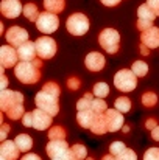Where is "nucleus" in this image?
Masks as SVG:
<instances>
[{
  "instance_id": "nucleus-4",
  "label": "nucleus",
  "mask_w": 159,
  "mask_h": 160,
  "mask_svg": "<svg viewBox=\"0 0 159 160\" xmlns=\"http://www.w3.org/2000/svg\"><path fill=\"white\" fill-rule=\"evenodd\" d=\"M114 86L115 89H119L120 92H131L136 89L137 86V76L134 75L133 70L128 68H122L115 73L114 76Z\"/></svg>"
},
{
  "instance_id": "nucleus-30",
  "label": "nucleus",
  "mask_w": 159,
  "mask_h": 160,
  "mask_svg": "<svg viewBox=\"0 0 159 160\" xmlns=\"http://www.w3.org/2000/svg\"><path fill=\"white\" fill-rule=\"evenodd\" d=\"M94 95L97 98H106L109 95V86L106 82H97L94 86Z\"/></svg>"
},
{
  "instance_id": "nucleus-10",
  "label": "nucleus",
  "mask_w": 159,
  "mask_h": 160,
  "mask_svg": "<svg viewBox=\"0 0 159 160\" xmlns=\"http://www.w3.org/2000/svg\"><path fill=\"white\" fill-rule=\"evenodd\" d=\"M5 38H6V41H8L9 45L20 47L22 44H25L28 41V31L24 30V28H20V27H11L6 31Z\"/></svg>"
},
{
  "instance_id": "nucleus-6",
  "label": "nucleus",
  "mask_w": 159,
  "mask_h": 160,
  "mask_svg": "<svg viewBox=\"0 0 159 160\" xmlns=\"http://www.w3.org/2000/svg\"><path fill=\"white\" fill-rule=\"evenodd\" d=\"M36 27H38V30L41 33L52 34L59 27V19H58V16L55 12H50V11L41 12L39 14V19L36 20Z\"/></svg>"
},
{
  "instance_id": "nucleus-12",
  "label": "nucleus",
  "mask_w": 159,
  "mask_h": 160,
  "mask_svg": "<svg viewBox=\"0 0 159 160\" xmlns=\"http://www.w3.org/2000/svg\"><path fill=\"white\" fill-rule=\"evenodd\" d=\"M53 121V117L50 113H47L45 110L42 109H34L33 110V128L38 129V131H47L50 129Z\"/></svg>"
},
{
  "instance_id": "nucleus-42",
  "label": "nucleus",
  "mask_w": 159,
  "mask_h": 160,
  "mask_svg": "<svg viewBox=\"0 0 159 160\" xmlns=\"http://www.w3.org/2000/svg\"><path fill=\"white\" fill-rule=\"evenodd\" d=\"M20 160H42V159H41L38 154H25Z\"/></svg>"
},
{
  "instance_id": "nucleus-7",
  "label": "nucleus",
  "mask_w": 159,
  "mask_h": 160,
  "mask_svg": "<svg viewBox=\"0 0 159 160\" xmlns=\"http://www.w3.org/2000/svg\"><path fill=\"white\" fill-rule=\"evenodd\" d=\"M56 42L50 36H42L38 38L36 41V50H38V56L41 59H50L56 54Z\"/></svg>"
},
{
  "instance_id": "nucleus-43",
  "label": "nucleus",
  "mask_w": 159,
  "mask_h": 160,
  "mask_svg": "<svg viewBox=\"0 0 159 160\" xmlns=\"http://www.w3.org/2000/svg\"><path fill=\"white\" fill-rule=\"evenodd\" d=\"M105 6H115V5H119L120 3V0H100Z\"/></svg>"
},
{
  "instance_id": "nucleus-25",
  "label": "nucleus",
  "mask_w": 159,
  "mask_h": 160,
  "mask_svg": "<svg viewBox=\"0 0 159 160\" xmlns=\"http://www.w3.org/2000/svg\"><path fill=\"white\" fill-rule=\"evenodd\" d=\"M6 115H8V118L9 120H22V117L25 115V109H24V103H20V104H16V106L9 107L6 112H5Z\"/></svg>"
},
{
  "instance_id": "nucleus-13",
  "label": "nucleus",
  "mask_w": 159,
  "mask_h": 160,
  "mask_svg": "<svg viewBox=\"0 0 159 160\" xmlns=\"http://www.w3.org/2000/svg\"><path fill=\"white\" fill-rule=\"evenodd\" d=\"M0 11L5 17L16 19L20 16V12H24V6H22L20 0H2Z\"/></svg>"
},
{
  "instance_id": "nucleus-48",
  "label": "nucleus",
  "mask_w": 159,
  "mask_h": 160,
  "mask_svg": "<svg viewBox=\"0 0 159 160\" xmlns=\"http://www.w3.org/2000/svg\"><path fill=\"white\" fill-rule=\"evenodd\" d=\"M102 160H117V159H115L112 154H108V156H103V159Z\"/></svg>"
},
{
  "instance_id": "nucleus-3",
  "label": "nucleus",
  "mask_w": 159,
  "mask_h": 160,
  "mask_svg": "<svg viewBox=\"0 0 159 160\" xmlns=\"http://www.w3.org/2000/svg\"><path fill=\"white\" fill-rule=\"evenodd\" d=\"M58 98H59V97H56V95H53V93H49V92H45V90L41 89V90L36 93V97H34V103H36V107L45 110L47 113H50L52 117H55V115H58V112H59Z\"/></svg>"
},
{
  "instance_id": "nucleus-24",
  "label": "nucleus",
  "mask_w": 159,
  "mask_h": 160,
  "mask_svg": "<svg viewBox=\"0 0 159 160\" xmlns=\"http://www.w3.org/2000/svg\"><path fill=\"white\" fill-rule=\"evenodd\" d=\"M39 11H38V6L34 5V3H27L25 6H24V16H25V19H28L30 22H36L38 19H39Z\"/></svg>"
},
{
  "instance_id": "nucleus-34",
  "label": "nucleus",
  "mask_w": 159,
  "mask_h": 160,
  "mask_svg": "<svg viewBox=\"0 0 159 160\" xmlns=\"http://www.w3.org/2000/svg\"><path fill=\"white\" fill-rule=\"evenodd\" d=\"M42 90H45V92H49V93H53V95H56V97H59V93H61L59 86H58L56 82H53V81L45 82V84L42 86Z\"/></svg>"
},
{
  "instance_id": "nucleus-33",
  "label": "nucleus",
  "mask_w": 159,
  "mask_h": 160,
  "mask_svg": "<svg viewBox=\"0 0 159 160\" xmlns=\"http://www.w3.org/2000/svg\"><path fill=\"white\" fill-rule=\"evenodd\" d=\"M72 152H73V156L77 157L78 160H86V156H87V151H86V148H84V145H81V143H75L72 148Z\"/></svg>"
},
{
  "instance_id": "nucleus-28",
  "label": "nucleus",
  "mask_w": 159,
  "mask_h": 160,
  "mask_svg": "<svg viewBox=\"0 0 159 160\" xmlns=\"http://www.w3.org/2000/svg\"><path fill=\"white\" fill-rule=\"evenodd\" d=\"M114 107H115L117 110H120L122 113H126V112L131 110V101H130V98H126V97H120V98L115 100Z\"/></svg>"
},
{
  "instance_id": "nucleus-29",
  "label": "nucleus",
  "mask_w": 159,
  "mask_h": 160,
  "mask_svg": "<svg viewBox=\"0 0 159 160\" xmlns=\"http://www.w3.org/2000/svg\"><path fill=\"white\" fill-rule=\"evenodd\" d=\"M49 138L50 140H64L66 138V131L61 126H52L49 129Z\"/></svg>"
},
{
  "instance_id": "nucleus-18",
  "label": "nucleus",
  "mask_w": 159,
  "mask_h": 160,
  "mask_svg": "<svg viewBox=\"0 0 159 160\" xmlns=\"http://www.w3.org/2000/svg\"><path fill=\"white\" fill-rule=\"evenodd\" d=\"M17 54L20 61H34L38 56V50H36V42L27 41L25 44H22L20 47H17Z\"/></svg>"
},
{
  "instance_id": "nucleus-23",
  "label": "nucleus",
  "mask_w": 159,
  "mask_h": 160,
  "mask_svg": "<svg viewBox=\"0 0 159 160\" xmlns=\"http://www.w3.org/2000/svg\"><path fill=\"white\" fill-rule=\"evenodd\" d=\"M64 6H66L64 0H44V8L50 12H55V14L64 11Z\"/></svg>"
},
{
  "instance_id": "nucleus-49",
  "label": "nucleus",
  "mask_w": 159,
  "mask_h": 160,
  "mask_svg": "<svg viewBox=\"0 0 159 160\" xmlns=\"http://www.w3.org/2000/svg\"><path fill=\"white\" fill-rule=\"evenodd\" d=\"M86 160H94L92 157H86Z\"/></svg>"
},
{
  "instance_id": "nucleus-8",
  "label": "nucleus",
  "mask_w": 159,
  "mask_h": 160,
  "mask_svg": "<svg viewBox=\"0 0 159 160\" xmlns=\"http://www.w3.org/2000/svg\"><path fill=\"white\" fill-rule=\"evenodd\" d=\"M155 19H156V14L151 11V8L147 3H144L137 8V28L140 31H145V30L151 28Z\"/></svg>"
},
{
  "instance_id": "nucleus-45",
  "label": "nucleus",
  "mask_w": 159,
  "mask_h": 160,
  "mask_svg": "<svg viewBox=\"0 0 159 160\" xmlns=\"http://www.w3.org/2000/svg\"><path fill=\"white\" fill-rule=\"evenodd\" d=\"M150 132H151V138L159 142V126H156V128H155L153 131H150Z\"/></svg>"
},
{
  "instance_id": "nucleus-36",
  "label": "nucleus",
  "mask_w": 159,
  "mask_h": 160,
  "mask_svg": "<svg viewBox=\"0 0 159 160\" xmlns=\"http://www.w3.org/2000/svg\"><path fill=\"white\" fill-rule=\"evenodd\" d=\"M123 149H125V143H122V142H112L109 145V154H112L114 157H117Z\"/></svg>"
},
{
  "instance_id": "nucleus-15",
  "label": "nucleus",
  "mask_w": 159,
  "mask_h": 160,
  "mask_svg": "<svg viewBox=\"0 0 159 160\" xmlns=\"http://www.w3.org/2000/svg\"><path fill=\"white\" fill-rule=\"evenodd\" d=\"M70 149V146H69V143L66 142V138L64 140H50L49 142V145H47V148H45V152H47V156L50 157V159H55V157H59V156H62L66 151H69Z\"/></svg>"
},
{
  "instance_id": "nucleus-38",
  "label": "nucleus",
  "mask_w": 159,
  "mask_h": 160,
  "mask_svg": "<svg viewBox=\"0 0 159 160\" xmlns=\"http://www.w3.org/2000/svg\"><path fill=\"white\" fill-rule=\"evenodd\" d=\"M22 124L25 128H33V112H25L22 117Z\"/></svg>"
},
{
  "instance_id": "nucleus-20",
  "label": "nucleus",
  "mask_w": 159,
  "mask_h": 160,
  "mask_svg": "<svg viewBox=\"0 0 159 160\" xmlns=\"http://www.w3.org/2000/svg\"><path fill=\"white\" fill-rule=\"evenodd\" d=\"M95 115H97V113H95L92 109L78 110V113H77V121H78V124H80L81 128H84V129H91Z\"/></svg>"
},
{
  "instance_id": "nucleus-26",
  "label": "nucleus",
  "mask_w": 159,
  "mask_h": 160,
  "mask_svg": "<svg viewBox=\"0 0 159 160\" xmlns=\"http://www.w3.org/2000/svg\"><path fill=\"white\" fill-rule=\"evenodd\" d=\"M94 93H84L81 100L77 101V110H86L92 109V101H94Z\"/></svg>"
},
{
  "instance_id": "nucleus-14",
  "label": "nucleus",
  "mask_w": 159,
  "mask_h": 160,
  "mask_svg": "<svg viewBox=\"0 0 159 160\" xmlns=\"http://www.w3.org/2000/svg\"><path fill=\"white\" fill-rule=\"evenodd\" d=\"M106 120H108V129L109 132H117L119 129L123 128V113L120 110L114 109H108L105 112Z\"/></svg>"
},
{
  "instance_id": "nucleus-16",
  "label": "nucleus",
  "mask_w": 159,
  "mask_h": 160,
  "mask_svg": "<svg viewBox=\"0 0 159 160\" xmlns=\"http://www.w3.org/2000/svg\"><path fill=\"white\" fill-rule=\"evenodd\" d=\"M140 42L144 45H147L150 50L158 48L159 47V28L158 27H151L145 31H142L140 34Z\"/></svg>"
},
{
  "instance_id": "nucleus-41",
  "label": "nucleus",
  "mask_w": 159,
  "mask_h": 160,
  "mask_svg": "<svg viewBox=\"0 0 159 160\" xmlns=\"http://www.w3.org/2000/svg\"><path fill=\"white\" fill-rule=\"evenodd\" d=\"M156 126H158V123H156V120H155V118H148V120L145 121V128H147V129H150V131H153Z\"/></svg>"
},
{
  "instance_id": "nucleus-19",
  "label": "nucleus",
  "mask_w": 159,
  "mask_h": 160,
  "mask_svg": "<svg viewBox=\"0 0 159 160\" xmlns=\"http://www.w3.org/2000/svg\"><path fill=\"white\" fill-rule=\"evenodd\" d=\"M19 154H20V149L17 146L16 142L13 140H3L2 146H0V156L5 157L8 160H17L19 159Z\"/></svg>"
},
{
  "instance_id": "nucleus-17",
  "label": "nucleus",
  "mask_w": 159,
  "mask_h": 160,
  "mask_svg": "<svg viewBox=\"0 0 159 160\" xmlns=\"http://www.w3.org/2000/svg\"><path fill=\"white\" fill-rule=\"evenodd\" d=\"M105 64H106L105 56L102 53H98V52L89 53L86 56V59H84V65H86L87 70H91V72H100V70H103Z\"/></svg>"
},
{
  "instance_id": "nucleus-22",
  "label": "nucleus",
  "mask_w": 159,
  "mask_h": 160,
  "mask_svg": "<svg viewBox=\"0 0 159 160\" xmlns=\"http://www.w3.org/2000/svg\"><path fill=\"white\" fill-rule=\"evenodd\" d=\"M14 142L17 143L20 152H28V151L31 149V146H33V138H31L30 135H27V134L17 135V137L14 138Z\"/></svg>"
},
{
  "instance_id": "nucleus-11",
  "label": "nucleus",
  "mask_w": 159,
  "mask_h": 160,
  "mask_svg": "<svg viewBox=\"0 0 159 160\" xmlns=\"http://www.w3.org/2000/svg\"><path fill=\"white\" fill-rule=\"evenodd\" d=\"M19 54L14 50L13 45H2L0 48V64L5 68H13L16 67L19 62Z\"/></svg>"
},
{
  "instance_id": "nucleus-46",
  "label": "nucleus",
  "mask_w": 159,
  "mask_h": 160,
  "mask_svg": "<svg viewBox=\"0 0 159 160\" xmlns=\"http://www.w3.org/2000/svg\"><path fill=\"white\" fill-rule=\"evenodd\" d=\"M6 86H8V79H6V76L2 73V90H5Z\"/></svg>"
},
{
  "instance_id": "nucleus-35",
  "label": "nucleus",
  "mask_w": 159,
  "mask_h": 160,
  "mask_svg": "<svg viewBox=\"0 0 159 160\" xmlns=\"http://www.w3.org/2000/svg\"><path fill=\"white\" fill-rule=\"evenodd\" d=\"M117 160H137V156H136V152L133 151V149H130V148H125L117 157Z\"/></svg>"
},
{
  "instance_id": "nucleus-21",
  "label": "nucleus",
  "mask_w": 159,
  "mask_h": 160,
  "mask_svg": "<svg viewBox=\"0 0 159 160\" xmlns=\"http://www.w3.org/2000/svg\"><path fill=\"white\" fill-rule=\"evenodd\" d=\"M91 131L97 135H103L106 134L109 129H108V120H106L105 113H97L94 121H92V126H91Z\"/></svg>"
},
{
  "instance_id": "nucleus-40",
  "label": "nucleus",
  "mask_w": 159,
  "mask_h": 160,
  "mask_svg": "<svg viewBox=\"0 0 159 160\" xmlns=\"http://www.w3.org/2000/svg\"><path fill=\"white\" fill-rule=\"evenodd\" d=\"M147 5L151 8V11L159 16V0H147Z\"/></svg>"
},
{
  "instance_id": "nucleus-27",
  "label": "nucleus",
  "mask_w": 159,
  "mask_h": 160,
  "mask_svg": "<svg viewBox=\"0 0 159 160\" xmlns=\"http://www.w3.org/2000/svg\"><path fill=\"white\" fill-rule=\"evenodd\" d=\"M131 70L134 72V75L137 78H144L147 73H148V64L144 62V61H136L131 67Z\"/></svg>"
},
{
  "instance_id": "nucleus-9",
  "label": "nucleus",
  "mask_w": 159,
  "mask_h": 160,
  "mask_svg": "<svg viewBox=\"0 0 159 160\" xmlns=\"http://www.w3.org/2000/svg\"><path fill=\"white\" fill-rule=\"evenodd\" d=\"M24 103V95L20 92H16V90H2L0 93V109L3 112H6L9 107L16 106V104H20Z\"/></svg>"
},
{
  "instance_id": "nucleus-44",
  "label": "nucleus",
  "mask_w": 159,
  "mask_h": 160,
  "mask_svg": "<svg viewBox=\"0 0 159 160\" xmlns=\"http://www.w3.org/2000/svg\"><path fill=\"white\" fill-rule=\"evenodd\" d=\"M8 131H9V126H8V124H3V126H2V132H0V138H2V140H5V138H6Z\"/></svg>"
},
{
  "instance_id": "nucleus-31",
  "label": "nucleus",
  "mask_w": 159,
  "mask_h": 160,
  "mask_svg": "<svg viewBox=\"0 0 159 160\" xmlns=\"http://www.w3.org/2000/svg\"><path fill=\"white\" fill-rule=\"evenodd\" d=\"M158 103V95L155 92H145L142 95V104L145 107H155Z\"/></svg>"
},
{
  "instance_id": "nucleus-50",
  "label": "nucleus",
  "mask_w": 159,
  "mask_h": 160,
  "mask_svg": "<svg viewBox=\"0 0 159 160\" xmlns=\"http://www.w3.org/2000/svg\"><path fill=\"white\" fill-rule=\"evenodd\" d=\"M0 160H8V159H5V157H2V156H0Z\"/></svg>"
},
{
  "instance_id": "nucleus-1",
  "label": "nucleus",
  "mask_w": 159,
  "mask_h": 160,
  "mask_svg": "<svg viewBox=\"0 0 159 160\" xmlns=\"http://www.w3.org/2000/svg\"><path fill=\"white\" fill-rule=\"evenodd\" d=\"M41 58H36L34 61H20L14 67V75L22 84H34L41 79Z\"/></svg>"
},
{
  "instance_id": "nucleus-37",
  "label": "nucleus",
  "mask_w": 159,
  "mask_h": 160,
  "mask_svg": "<svg viewBox=\"0 0 159 160\" xmlns=\"http://www.w3.org/2000/svg\"><path fill=\"white\" fill-rule=\"evenodd\" d=\"M144 160H159V148H150L145 151Z\"/></svg>"
},
{
  "instance_id": "nucleus-47",
  "label": "nucleus",
  "mask_w": 159,
  "mask_h": 160,
  "mask_svg": "<svg viewBox=\"0 0 159 160\" xmlns=\"http://www.w3.org/2000/svg\"><path fill=\"white\" fill-rule=\"evenodd\" d=\"M148 52H150V48H148L147 45H144V44H142V45H140V53L144 54V56H147V54H148Z\"/></svg>"
},
{
  "instance_id": "nucleus-32",
  "label": "nucleus",
  "mask_w": 159,
  "mask_h": 160,
  "mask_svg": "<svg viewBox=\"0 0 159 160\" xmlns=\"http://www.w3.org/2000/svg\"><path fill=\"white\" fill-rule=\"evenodd\" d=\"M92 110L95 112V113H105L106 110H108V104H106L105 98H94V101H92Z\"/></svg>"
},
{
  "instance_id": "nucleus-2",
  "label": "nucleus",
  "mask_w": 159,
  "mask_h": 160,
  "mask_svg": "<svg viewBox=\"0 0 159 160\" xmlns=\"http://www.w3.org/2000/svg\"><path fill=\"white\" fill-rule=\"evenodd\" d=\"M98 42H100L102 48L105 50L106 53L114 54L117 53L119 48H120V34L114 28H105L98 34Z\"/></svg>"
},
{
  "instance_id": "nucleus-39",
  "label": "nucleus",
  "mask_w": 159,
  "mask_h": 160,
  "mask_svg": "<svg viewBox=\"0 0 159 160\" xmlns=\"http://www.w3.org/2000/svg\"><path fill=\"white\" fill-rule=\"evenodd\" d=\"M80 86H81V82H80L78 78H73V76H72V78L67 79V87H69L70 90H78Z\"/></svg>"
},
{
  "instance_id": "nucleus-5",
  "label": "nucleus",
  "mask_w": 159,
  "mask_h": 160,
  "mask_svg": "<svg viewBox=\"0 0 159 160\" xmlns=\"http://www.w3.org/2000/svg\"><path fill=\"white\" fill-rule=\"evenodd\" d=\"M66 27L72 36H83L89 31V19L83 12H75V14L69 16Z\"/></svg>"
}]
</instances>
